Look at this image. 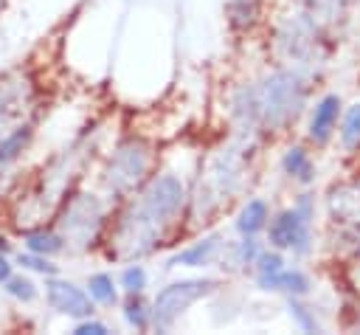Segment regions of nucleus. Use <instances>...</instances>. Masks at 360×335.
Here are the masks:
<instances>
[{
	"instance_id": "6",
	"label": "nucleus",
	"mask_w": 360,
	"mask_h": 335,
	"mask_svg": "<svg viewBox=\"0 0 360 335\" xmlns=\"http://www.w3.org/2000/svg\"><path fill=\"white\" fill-rule=\"evenodd\" d=\"M107 211H104V203L96 197V194H87V191H79L73 197H68L62 203V214H59V234L65 239V248L70 251H90L98 236H101V228H104V220Z\"/></svg>"
},
{
	"instance_id": "28",
	"label": "nucleus",
	"mask_w": 360,
	"mask_h": 335,
	"mask_svg": "<svg viewBox=\"0 0 360 335\" xmlns=\"http://www.w3.org/2000/svg\"><path fill=\"white\" fill-rule=\"evenodd\" d=\"M259 253H262V245H259V239L256 236H242L239 242H236V262L239 265H245V267H253L256 265V259H259Z\"/></svg>"
},
{
	"instance_id": "20",
	"label": "nucleus",
	"mask_w": 360,
	"mask_h": 335,
	"mask_svg": "<svg viewBox=\"0 0 360 335\" xmlns=\"http://www.w3.org/2000/svg\"><path fill=\"white\" fill-rule=\"evenodd\" d=\"M298 6H304L307 11H312L321 23L332 25L338 20H343L349 14V8L357 3V0H295Z\"/></svg>"
},
{
	"instance_id": "27",
	"label": "nucleus",
	"mask_w": 360,
	"mask_h": 335,
	"mask_svg": "<svg viewBox=\"0 0 360 335\" xmlns=\"http://www.w3.org/2000/svg\"><path fill=\"white\" fill-rule=\"evenodd\" d=\"M20 265H22V267H28V270H37V273H42V276H56V273H59V265H53V262H51V256L31 253V251L20 253Z\"/></svg>"
},
{
	"instance_id": "22",
	"label": "nucleus",
	"mask_w": 360,
	"mask_h": 335,
	"mask_svg": "<svg viewBox=\"0 0 360 335\" xmlns=\"http://www.w3.org/2000/svg\"><path fill=\"white\" fill-rule=\"evenodd\" d=\"M87 293L93 298V304H104V307H112L118 301V287L112 282L110 273H93L87 279Z\"/></svg>"
},
{
	"instance_id": "19",
	"label": "nucleus",
	"mask_w": 360,
	"mask_h": 335,
	"mask_svg": "<svg viewBox=\"0 0 360 335\" xmlns=\"http://www.w3.org/2000/svg\"><path fill=\"white\" fill-rule=\"evenodd\" d=\"M25 251L42 253V256H56L65 251V239L53 228H34V231H25Z\"/></svg>"
},
{
	"instance_id": "9",
	"label": "nucleus",
	"mask_w": 360,
	"mask_h": 335,
	"mask_svg": "<svg viewBox=\"0 0 360 335\" xmlns=\"http://www.w3.org/2000/svg\"><path fill=\"white\" fill-rule=\"evenodd\" d=\"M217 284H219L217 279H180L166 284L152 301V327L169 329L194 301L205 298Z\"/></svg>"
},
{
	"instance_id": "12",
	"label": "nucleus",
	"mask_w": 360,
	"mask_h": 335,
	"mask_svg": "<svg viewBox=\"0 0 360 335\" xmlns=\"http://www.w3.org/2000/svg\"><path fill=\"white\" fill-rule=\"evenodd\" d=\"M340 113H343V99L338 93H323L312 113H309V124H307V138L309 144L315 146H326L335 132H338V121H340Z\"/></svg>"
},
{
	"instance_id": "21",
	"label": "nucleus",
	"mask_w": 360,
	"mask_h": 335,
	"mask_svg": "<svg viewBox=\"0 0 360 335\" xmlns=\"http://www.w3.org/2000/svg\"><path fill=\"white\" fill-rule=\"evenodd\" d=\"M124 318H127V324L135 327L138 332H146V329L152 327V307L143 301V293H127Z\"/></svg>"
},
{
	"instance_id": "23",
	"label": "nucleus",
	"mask_w": 360,
	"mask_h": 335,
	"mask_svg": "<svg viewBox=\"0 0 360 335\" xmlns=\"http://www.w3.org/2000/svg\"><path fill=\"white\" fill-rule=\"evenodd\" d=\"M309 290H312V282H309V276H307L304 270H298V267H284V270L278 273V293H287V296H292V298H304Z\"/></svg>"
},
{
	"instance_id": "26",
	"label": "nucleus",
	"mask_w": 360,
	"mask_h": 335,
	"mask_svg": "<svg viewBox=\"0 0 360 335\" xmlns=\"http://www.w3.org/2000/svg\"><path fill=\"white\" fill-rule=\"evenodd\" d=\"M121 287L127 293H143L146 290V270H143V265L129 262L124 267V273H121Z\"/></svg>"
},
{
	"instance_id": "16",
	"label": "nucleus",
	"mask_w": 360,
	"mask_h": 335,
	"mask_svg": "<svg viewBox=\"0 0 360 335\" xmlns=\"http://www.w3.org/2000/svg\"><path fill=\"white\" fill-rule=\"evenodd\" d=\"M217 251H219V236H214V234H211V236H202L200 242H194V245L177 251V253L169 259V267H174V265L202 267V265H208V262L217 256Z\"/></svg>"
},
{
	"instance_id": "13",
	"label": "nucleus",
	"mask_w": 360,
	"mask_h": 335,
	"mask_svg": "<svg viewBox=\"0 0 360 335\" xmlns=\"http://www.w3.org/2000/svg\"><path fill=\"white\" fill-rule=\"evenodd\" d=\"M281 169H284V175H287L290 180H295V183H301V186H309V183L315 180V160H312V155H309L304 146H298V144L284 152Z\"/></svg>"
},
{
	"instance_id": "14",
	"label": "nucleus",
	"mask_w": 360,
	"mask_h": 335,
	"mask_svg": "<svg viewBox=\"0 0 360 335\" xmlns=\"http://www.w3.org/2000/svg\"><path fill=\"white\" fill-rule=\"evenodd\" d=\"M262 17V6L259 0H228L225 6V20H228V28L236 31V34H248L256 28Z\"/></svg>"
},
{
	"instance_id": "17",
	"label": "nucleus",
	"mask_w": 360,
	"mask_h": 335,
	"mask_svg": "<svg viewBox=\"0 0 360 335\" xmlns=\"http://www.w3.org/2000/svg\"><path fill=\"white\" fill-rule=\"evenodd\" d=\"M338 141L349 155H360V101L349 104L338 121Z\"/></svg>"
},
{
	"instance_id": "32",
	"label": "nucleus",
	"mask_w": 360,
	"mask_h": 335,
	"mask_svg": "<svg viewBox=\"0 0 360 335\" xmlns=\"http://www.w3.org/2000/svg\"><path fill=\"white\" fill-rule=\"evenodd\" d=\"M3 3H6V0H0V6H3Z\"/></svg>"
},
{
	"instance_id": "11",
	"label": "nucleus",
	"mask_w": 360,
	"mask_h": 335,
	"mask_svg": "<svg viewBox=\"0 0 360 335\" xmlns=\"http://www.w3.org/2000/svg\"><path fill=\"white\" fill-rule=\"evenodd\" d=\"M326 217L338 228L360 225V175L343 177L326 189Z\"/></svg>"
},
{
	"instance_id": "25",
	"label": "nucleus",
	"mask_w": 360,
	"mask_h": 335,
	"mask_svg": "<svg viewBox=\"0 0 360 335\" xmlns=\"http://www.w3.org/2000/svg\"><path fill=\"white\" fill-rule=\"evenodd\" d=\"M6 293L11 296V298H17V301H34L37 298V284L31 282V279H25V276H8L6 279Z\"/></svg>"
},
{
	"instance_id": "1",
	"label": "nucleus",
	"mask_w": 360,
	"mask_h": 335,
	"mask_svg": "<svg viewBox=\"0 0 360 335\" xmlns=\"http://www.w3.org/2000/svg\"><path fill=\"white\" fill-rule=\"evenodd\" d=\"M188 186L186 180L172 172L160 169L127 197L115 222L110 225V256L135 262L152 251H158L172 231L180 228L183 214L188 208Z\"/></svg>"
},
{
	"instance_id": "30",
	"label": "nucleus",
	"mask_w": 360,
	"mask_h": 335,
	"mask_svg": "<svg viewBox=\"0 0 360 335\" xmlns=\"http://www.w3.org/2000/svg\"><path fill=\"white\" fill-rule=\"evenodd\" d=\"M11 276V262L6 253H0V284H6V279Z\"/></svg>"
},
{
	"instance_id": "7",
	"label": "nucleus",
	"mask_w": 360,
	"mask_h": 335,
	"mask_svg": "<svg viewBox=\"0 0 360 335\" xmlns=\"http://www.w3.org/2000/svg\"><path fill=\"white\" fill-rule=\"evenodd\" d=\"M312 220H315V194H298L292 208L278 211L267 222V239L276 251H292L295 256L309 253L312 248Z\"/></svg>"
},
{
	"instance_id": "15",
	"label": "nucleus",
	"mask_w": 360,
	"mask_h": 335,
	"mask_svg": "<svg viewBox=\"0 0 360 335\" xmlns=\"http://www.w3.org/2000/svg\"><path fill=\"white\" fill-rule=\"evenodd\" d=\"M267 222H270V206H267V200H262V197H253V200H248L245 206H242V211L236 214V231L242 234V236H256L259 231H264L267 228Z\"/></svg>"
},
{
	"instance_id": "10",
	"label": "nucleus",
	"mask_w": 360,
	"mask_h": 335,
	"mask_svg": "<svg viewBox=\"0 0 360 335\" xmlns=\"http://www.w3.org/2000/svg\"><path fill=\"white\" fill-rule=\"evenodd\" d=\"M45 301L59 315H68V318H76V321L90 318L96 312L93 298H90L87 290H82L79 284H73L68 279H56V276H48V282H45Z\"/></svg>"
},
{
	"instance_id": "5",
	"label": "nucleus",
	"mask_w": 360,
	"mask_h": 335,
	"mask_svg": "<svg viewBox=\"0 0 360 335\" xmlns=\"http://www.w3.org/2000/svg\"><path fill=\"white\" fill-rule=\"evenodd\" d=\"M152 169H155L152 144L143 141V138L129 135L112 149V155H110V160L101 172V183H104L110 197L127 200L129 194H135L152 177Z\"/></svg>"
},
{
	"instance_id": "18",
	"label": "nucleus",
	"mask_w": 360,
	"mask_h": 335,
	"mask_svg": "<svg viewBox=\"0 0 360 335\" xmlns=\"http://www.w3.org/2000/svg\"><path fill=\"white\" fill-rule=\"evenodd\" d=\"M256 284L262 290H278V273L284 270V256L281 251H262L256 259Z\"/></svg>"
},
{
	"instance_id": "2",
	"label": "nucleus",
	"mask_w": 360,
	"mask_h": 335,
	"mask_svg": "<svg viewBox=\"0 0 360 335\" xmlns=\"http://www.w3.org/2000/svg\"><path fill=\"white\" fill-rule=\"evenodd\" d=\"M248 160H250V144H228L225 149L214 152L205 160L197 177V189L188 194V220H194V228H200V220L205 225L242 189V180L248 175Z\"/></svg>"
},
{
	"instance_id": "24",
	"label": "nucleus",
	"mask_w": 360,
	"mask_h": 335,
	"mask_svg": "<svg viewBox=\"0 0 360 335\" xmlns=\"http://www.w3.org/2000/svg\"><path fill=\"white\" fill-rule=\"evenodd\" d=\"M290 315H292V321H295L304 332H321V324H318V318H315V310L307 307V304H301V301L292 298V296H290Z\"/></svg>"
},
{
	"instance_id": "4",
	"label": "nucleus",
	"mask_w": 360,
	"mask_h": 335,
	"mask_svg": "<svg viewBox=\"0 0 360 335\" xmlns=\"http://www.w3.org/2000/svg\"><path fill=\"white\" fill-rule=\"evenodd\" d=\"M309 96V82L304 73L278 68L256 82V101H259V132L276 135L284 132L295 118L304 113Z\"/></svg>"
},
{
	"instance_id": "29",
	"label": "nucleus",
	"mask_w": 360,
	"mask_h": 335,
	"mask_svg": "<svg viewBox=\"0 0 360 335\" xmlns=\"http://www.w3.org/2000/svg\"><path fill=\"white\" fill-rule=\"evenodd\" d=\"M73 332H76V335H107L110 327H107L104 321H96V318L90 315V318H82V321L73 327Z\"/></svg>"
},
{
	"instance_id": "31",
	"label": "nucleus",
	"mask_w": 360,
	"mask_h": 335,
	"mask_svg": "<svg viewBox=\"0 0 360 335\" xmlns=\"http://www.w3.org/2000/svg\"><path fill=\"white\" fill-rule=\"evenodd\" d=\"M0 253H8V242H6V236H0Z\"/></svg>"
},
{
	"instance_id": "3",
	"label": "nucleus",
	"mask_w": 360,
	"mask_h": 335,
	"mask_svg": "<svg viewBox=\"0 0 360 335\" xmlns=\"http://www.w3.org/2000/svg\"><path fill=\"white\" fill-rule=\"evenodd\" d=\"M326 39H329L326 23H321L312 11H307L295 0L273 23V53L278 65L298 70L304 76L315 70V65H323L329 53Z\"/></svg>"
},
{
	"instance_id": "8",
	"label": "nucleus",
	"mask_w": 360,
	"mask_h": 335,
	"mask_svg": "<svg viewBox=\"0 0 360 335\" xmlns=\"http://www.w3.org/2000/svg\"><path fill=\"white\" fill-rule=\"evenodd\" d=\"M37 101L39 90L25 68H14L0 76V141L11 135L17 127L31 124Z\"/></svg>"
}]
</instances>
